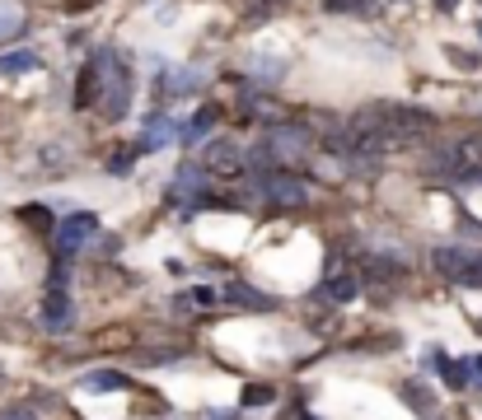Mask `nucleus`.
<instances>
[{
  "instance_id": "1",
  "label": "nucleus",
  "mask_w": 482,
  "mask_h": 420,
  "mask_svg": "<svg viewBox=\"0 0 482 420\" xmlns=\"http://www.w3.org/2000/svg\"><path fill=\"white\" fill-rule=\"evenodd\" d=\"M435 136V112L417 108V103H366V108H356L351 121H347V145L356 154H393V150H412L422 141Z\"/></svg>"
},
{
  "instance_id": "2",
  "label": "nucleus",
  "mask_w": 482,
  "mask_h": 420,
  "mask_svg": "<svg viewBox=\"0 0 482 420\" xmlns=\"http://www.w3.org/2000/svg\"><path fill=\"white\" fill-rule=\"evenodd\" d=\"M426 173L440 183H477L482 178V131H464L445 145H435Z\"/></svg>"
},
{
  "instance_id": "3",
  "label": "nucleus",
  "mask_w": 482,
  "mask_h": 420,
  "mask_svg": "<svg viewBox=\"0 0 482 420\" xmlns=\"http://www.w3.org/2000/svg\"><path fill=\"white\" fill-rule=\"evenodd\" d=\"M94 70H99V99H103L99 112H103V121H117L127 112V99H132V70L112 47L94 52Z\"/></svg>"
},
{
  "instance_id": "4",
  "label": "nucleus",
  "mask_w": 482,
  "mask_h": 420,
  "mask_svg": "<svg viewBox=\"0 0 482 420\" xmlns=\"http://www.w3.org/2000/svg\"><path fill=\"white\" fill-rule=\"evenodd\" d=\"M431 267L440 280L464 285V289H482V247H459V243H440L431 247Z\"/></svg>"
},
{
  "instance_id": "5",
  "label": "nucleus",
  "mask_w": 482,
  "mask_h": 420,
  "mask_svg": "<svg viewBox=\"0 0 482 420\" xmlns=\"http://www.w3.org/2000/svg\"><path fill=\"white\" fill-rule=\"evenodd\" d=\"M305 154H309V131H300V126H276V131H267L262 150L249 154V163H262V159H272V163H300Z\"/></svg>"
},
{
  "instance_id": "6",
  "label": "nucleus",
  "mask_w": 482,
  "mask_h": 420,
  "mask_svg": "<svg viewBox=\"0 0 482 420\" xmlns=\"http://www.w3.org/2000/svg\"><path fill=\"white\" fill-rule=\"evenodd\" d=\"M202 168H207V178H220V183H234V178H244V168H249V154L230 145V141H211L202 150Z\"/></svg>"
},
{
  "instance_id": "7",
  "label": "nucleus",
  "mask_w": 482,
  "mask_h": 420,
  "mask_svg": "<svg viewBox=\"0 0 482 420\" xmlns=\"http://www.w3.org/2000/svg\"><path fill=\"white\" fill-rule=\"evenodd\" d=\"M90 238H99V215H90V210H75V215H66L61 229H57V252H61V257H75V252L85 247Z\"/></svg>"
},
{
  "instance_id": "8",
  "label": "nucleus",
  "mask_w": 482,
  "mask_h": 420,
  "mask_svg": "<svg viewBox=\"0 0 482 420\" xmlns=\"http://www.w3.org/2000/svg\"><path fill=\"white\" fill-rule=\"evenodd\" d=\"M262 196H267L272 205H291V210L309 205L305 183H295V178L286 173V168H276V173H262Z\"/></svg>"
},
{
  "instance_id": "9",
  "label": "nucleus",
  "mask_w": 482,
  "mask_h": 420,
  "mask_svg": "<svg viewBox=\"0 0 482 420\" xmlns=\"http://www.w3.org/2000/svg\"><path fill=\"white\" fill-rule=\"evenodd\" d=\"M360 271H366L375 285H398L408 276V267L398 257H389V252H360Z\"/></svg>"
},
{
  "instance_id": "10",
  "label": "nucleus",
  "mask_w": 482,
  "mask_h": 420,
  "mask_svg": "<svg viewBox=\"0 0 482 420\" xmlns=\"http://www.w3.org/2000/svg\"><path fill=\"white\" fill-rule=\"evenodd\" d=\"M75 322V309L66 299V289H48V299H43V327L48 331H70Z\"/></svg>"
},
{
  "instance_id": "11",
  "label": "nucleus",
  "mask_w": 482,
  "mask_h": 420,
  "mask_svg": "<svg viewBox=\"0 0 482 420\" xmlns=\"http://www.w3.org/2000/svg\"><path fill=\"white\" fill-rule=\"evenodd\" d=\"M94 99H99V70L94 61H85V70L75 79V108H94Z\"/></svg>"
},
{
  "instance_id": "12",
  "label": "nucleus",
  "mask_w": 482,
  "mask_h": 420,
  "mask_svg": "<svg viewBox=\"0 0 482 420\" xmlns=\"http://www.w3.org/2000/svg\"><path fill=\"white\" fill-rule=\"evenodd\" d=\"M37 66H43V61H37V52H5V57H0V75H28V70H37Z\"/></svg>"
},
{
  "instance_id": "13",
  "label": "nucleus",
  "mask_w": 482,
  "mask_h": 420,
  "mask_svg": "<svg viewBox=\"0 0 482 420\" xmlns=\"http://www.w3.org/2000/svg\"><path fill=\"white\" fill-rule=\"evenodd\" d=\"M24 33V10L15 5V0H0V42Z\"/></svg>"
},
{
  "instance_id": "14",
  "label": "nucleus",
  "mask_w": 482,
  "mask_h": 420,
  "mask_svg": "<svg viewBox=\"0 0 482 420\" xmlns=\"http://www.w3.org/2000/svg\"><path fill=\"white\" fill-rule=\"evenodd\" d=\"M19 220H24L28 229H37V234H52V210H48V205H37V201L19 210Z\"/></svg>"
},
{
  "instance_id": "15",
  "label": "nucleus",
  "mask_w": 482,
  "mask_h": 420,
  "mask_svg": "<svg viewBox=\"0 0 482 420\" xmlns=\"http://www.w3.org/2000/svg\"><path fill=\"white\" fill-rule=\"evenodd\" d=\"M85 388H94V393H117V388H127V378L117 373V369H99V373L85 378Z\"/></svg>"
},
{
  "instance_id": "16",
  "label": "nucleus",
  "mask_w": 482,
  "mask_h": 420,
  "mask_svg": "<svg viewBox=\"0 0 482 420\" xmlns=\"http://www.w3.org/2000/svg\"><path fill=\"white\" fill-rule=\"evenodd\" d=\"M225 294H230L234 304H244V309H272V299H267V294H258V289H249V285H230Z\"/></svg>"
},
{
  "instance_id": "17",
  "label": "nucleus",
  "mask_w": 482,
  "mask_h": 420,
  "mask_svg": "<svg viewBox=\"0 0 482 420\" xmlns=\"http://www.w3.org/2000/svg\"><path fill=\"white\" fill-rule=\"evenodd\" d=\"M324 10H333V15H375V0H324Z\"/></svg>"
},
{
  "instance_id": "18",
  "label": "nucleus",
  "mask_w": 482,
  "mask_h": 420,
  "mask_svg": "<svg viewBox=\"0 0 482 420\" xmlns=\"http://www.w3.org/2000/svg\"><path fill=\"white\" fill-rule=\"evenodd\" d=\"M440 373H445L450 388H464V383H468V360H450V355H445V360H440Z\"/></svg>"
},
{
  "instance_id": "19",
  "label": "nucleus",
  "mask_w": 482,
  "mask_h": 420,
  "mask_svg": "<svg viewBox=\"0 0 482 420\" xmlns=\"http://www.w3.org/2000/svg\"><path fill=\"white\" fill-rule=\"evenodd\" d=\"M328 299H333V304H351V299H356V280H351V276H333V280H328Z\"/></svg>"
},
{
  "instance_id": "20",
  "label": "nucleus",
  "mask_w": 482,
  "mask_h": 420,
  "mask_svg": "<svg viewBox=\"0 0 482 420\" xmlns=\"http://www.w3.org/2000/svg\"><path fill=\"white\" fill-rule=\"evenodd\" d=\"M403 397H408V406H412V411H431V406H435V397H426V388H422V383H408V388H403Z\"/></svg>"
},
{
  "instance_id": "21",
  "label": "nucleus",
  "mask_w": 482,
  "mask_h": 420,
  "mask_svg": "<svg viewBox=\"0 0 482 420\" xmlns=\"http://www.w3.org/2000/svg\"><path fill=\"white\" fill-rule=\"evenodd\" d=\"M272 397H276V393H272L267 383H249V388H244V406H267Z\"/></svg>"
},
{
  "instance_id": "22",
  "label": "nucleus",
  "mask_w": 482,
  "mask_h": 420,
  "mask_svg": "<svg viewBox=\"0 0 482 420\" xmlns=\"http://www.w3.org/2000/svg\"><path fill=\"white\" fill-rule=\"evenodd\" d=\"M216 117H220L216 108H202V112H197V117H192V126H187V131H192V136H202V131H207V126H211Z\"/></svg>"
},
{
  "instance_id": "23",
  "label": "nucleus",
  "mask_w": 482,
  "mask_h": 420,
  "mask_svg": "<svg viewBox=\"0 0 482 420\" xmlns=\"http://www.w3.org/2000/svg\"><path fill=\"white\" fill-rule=\"evenodd\" d=\"M450 57H455L459 70H477V66H482V57H473V52H464V47H450Z\"/></svg>"
},
{
  "instance_id": "24",
  "label": "nucleus",
  "mask_w": 482,
  "mask_h": 420,
  "mask_svg": "<svg viewBox=\"0 0 482 420\" xmlns=\"http://www.w3.org/2000/svg\"><path fill=\"white\" fill-rule=\"evenodd\" d=\"M0 420H37L33 406H0Z\"/></svg>"
},
{
  "instance_id": "25",
  "label": "nucleus",
  "mask_w": 482,
  "mask_h": 420,
  "mask_svg": "<svg viewBox=\"0 0 482 420\" xmlns=\"http://www.w3.org/2000/svg\"><path fill=\"white\" fill-rule=\"evenodd\" d=\"M276 5H272V0H249V5H244V15L253 19V15H272Z\"/></svg>"
},
{
  "instance_id": "26",
  "label": "nucleus",
  "mask_w": 482,
  "mask_h": 420,
  "mask_svg": "<svg viewBox=\"0 0 482 420\" xmlns=\"http://www.w3.org/2000/svg\"><path fill=\"white\" fill-rule=\"evenodd\" d=\"M455 5H459V0H435V10H440V15H455Z\"/></svg>"
},
{
  "instance_id": "27",
  "label": "nucleus",
  "mask_w": 482,
  "mask_h": 420,
  "mask_svg": "<svg viewBox=\"0 0 482 420\" xmlns=\"http://www.w3.org/2000/svg\"><path fill=\"white\" fill-rule=\"evenodd\" d=\"M468 373H473V378H482V355H473V360H468Z\"/></svg>"
},
{
  "instance_id": "28",
  "label": "nucleus",
  "mask_w": 482,
  "mask_h": 420,
  "mask_svg": "<svg viewBox=\"0 0 482 420\" xmlns=\"http://www.w3.org/2000/svg\"><path fill=\"white\" fill-rule=\"evenodd\" d=\"M0 383H5V373H0Z\"/></svg>"
}]
</instances>
